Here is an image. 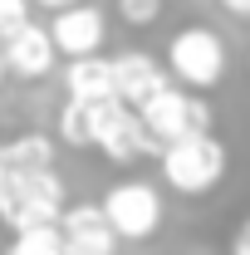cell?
Instances as JSON below:
<instances>
[{
  "label": "cell",
  "mask_w": 250,
  "mask_h": 255,
  "mask_svg": "<svg viewBox=\"0 0 250 255\" xmlns=\"http://www.w3.org/2000/svg\"><path fill=\"white\" fill-rule=\"evenodd\" d=\"M64 216V182L54 167L39 172H10V182L0 191V221L10 231H34V226H54Z\"/></svg>",
  "instance_id": "obj_1"
},
{
  "label": "cell",
  "mask_w": 250,
  "mask_h": 255,
  "mask_svg": "<svg viewBox=\"0 0 250 255\" xmlns=\"http://www.w3.org/2000/svg\"><path fill=\"white\" fill-rule=\"evenodd\" d=\"M162 177L182 196H201L226 177V142L216 132H191L162 147Z\"/></svg>",
  "instance_id": "obj_2"
},
{
  "label": "cell",
  "mask_w": 250,
  "mask_h": 255,
  "mask_svg": "<svg viewBox=\"0 0 250 255\" xmlns=\"http://www.w3.org/2000/svg\"><path fill=\"white\" fill-rule=\"evenodd\" d=\"M167 74L182 84V89H216L226 79V39L206 25H187V30L172 34L167 44Z\"/></svg>",
  "instance_id": "obj_3"
},
{
  "label": "cell",
  "mask_w": 250,
  "mask_h": 255,
  "mask_svg": "<svg viewBox=\"0 0 250 255\" xmlns=\"http://www.w3.org/2000/svg\"><path fill=\"white\" fill-rule=\"evenodd\" d=\"M142 123L157 142H177V137H191V132H211V108L196 98V89H182V84H167L157 98H147L142 108Z\"/></svg>",
  "instance_id": "obj_4"
},
{
  "label": "cell",
  "mask_w": 250,
  "mask_h": 255,
  "mask_svg": "<svg viewBox=\"0 0 250 255\" xmlns=\"http://www.w3.org/2000/svg\"><path fill=\"white\" fill-rule=\"evenodd\" d=\"M103 216L113 221V231L123 241H147V236H157V226H162V196L142 177L137 182H118V187L103 196Z\"/></svg>",
  "instance_id": "obj_5"
},
{
  "label": "cell",
  "mask_w": 250,
  "mask_h": 255,
  "mask_svg": "<svg viewBox=\"0 0 250 255\" xmlns=\"http://www.w3.org/2000/svg\"><path fill=\"white\" fill-rule=\"evenodd\" d=\"M59 236H64V255H113L118 251V231L103 216V206L94 201H79V206H64L59 216Z\"/></svg>",
  "instance_id": "obj_6"
},
{
  "label": "cell",
  "mask_w": 250,
  "mask_h": 255,
  "mask_svg": "<svg viewBox=\"0 0 250 255\" xmlns=\"http://www.w3.org/2000/svg\"><path fill=\"white\" fill-rule=\"evenodd\" d=\"M54 49L69 54V59H84V54H98V44H103V34H108V20H103V10L98 5H69V10H54Z\"/></svg>",
  "instance_id": "obj_7"
},
{
  "label": "cell",
  "mask_w": 250,
  "mask_h": 255,
  "mask_svg": "<svg viewBox=\"0 0 250 255\" xmlns=\"http://www.w3.org/2000/svg\"><path fill=\"white\" fill-rule=\"evenodd\" d=\"M167 89V69L152 59V54H137V49H127L113 59V94L123 98L127 108H142L147 98H157Z\"/></svg>",
  "instance_id": "obj_8"
},
{
  "label": "cell",
  "mask_w": 250,
  "mask_h": 255,
  "mask_svg": "<svg viewBox=\"0 0 250 255\" xmlns=\"http://www.w3.org/2000/svg\"><path fill=\"white\" fill-rule=\"evenodd\" d=\"M0 49H5V64H10L15 79H44L54 69V54H59L54 34L44 25H20L10 39H0Z\"/></svg>",
  "instance_id": "obj_9"
},
{
  "label": "cell",
  "mask_w": 250,
  "mask_h": 255,
  "mask_svg": "<svg viewBox=\"0 0 250 255\" xmlns=\"http://www.w3.org/2000/svg\"><path fill=\"white\" fill-rule=\"evenodd\" d=\"M64 89L69 98H118L113 94V59H98V54H84V59H69L64 69Z\"/></svg>",
  "instance_id": "obj_10"
},
{
  "label": "cell",
  "mask_w": 250,
  "mask_h": 255,
  "mask_svg": "<svg viewBox=\"0 0 250 255\" xmlns=\"http://www.w3.org/2000/svg\"><path fill=\"white\" fill-rule=\"evenodd\" d=\"M5 162H10V172L54 167V137H44V132H20L15 142H5Z\"/></svg>",
  "instance_id": "obj_11"
},
{
  "label": "cell",
  "mask_w": 250,
  "mask_h": 255,
  "mask_svg": "<svg viewBox=\"0 0 250 255\" xmlns=\"http://www.w3.org/2000/svg\"><path fill=\"white\" fill-rule=\"evenodd\" d=\"M5 255H64V236H59V221L54 226H34V231H15Z\"/></svg>",
  "instance_id": "obj_12"
},
{
  "label": "cell",
  "mask_w": 250,
  "mask_h": 255,
  "mask_svg": "<svg viewBox=\"0 0 250 255\" xmlns=\"http://www.w3.org/2000/svg\"><path fill=\"white\" fill-rule=\"evenodd\" d=\"M118 15H123V25H132V30H147V25H157V15H162V0H118Z\"/></svg>",
  "instance_id": "obj_13"
},
{
  "label": "cell",
  "mask_w": 250,
  "mask_h": 255,
  "mask_svg": "<svg viewBox=\"0 0 250 255\" xmlns=\"http://www.w3.org/2000/svg\"><path fill=\"white\" fill-rule=\"evenodd\" d=\"M20 25H30V0H0V39H10Z\"/></svg>",
  "instance_id": "obj_14"
},
{
  "label": "cell",
  "mask_w": 250,
  "mask_h": 255,
  "mask_svg": "<svg viewBox=\"0 0 250 255\" xmlns=\"http://www.w3.org/2000/svg\"><path fill=\"white\" fill-rule=\"evenodd\" d=\"M236 255H250V216H246V226H241V236H236Z\"/></svg>",
  "instance_id": "obj_15"
},
{
  "label": "cell",
  "mask_w": 250,
  "mask_h": 255,
  "mask_svg": "<svg viewBox=\"0 0 250 255\" xmlns=\"http://www.w3.org/2000/svg\"><path fill=\"white\" fill-rule=\"evenodd\" d=\"M231 15H241V20H250V0H221Z\"/></svg>",
  "instance_id": "obj_16"
},
{
  "label": "cell",
  "mask_w": 250,
  "mask_h": 255,
  "mask_svg": "<svg viewBox=\"0 0 250 255\" xmlns=\"http://www.w3.org/2000/svg\"><path fill=\"white\" fill-rule=\"evenodd\" d=\"M5 182H10V162H5V142H0V191H5Z\"/></svg>",
  "instance_id": "obj_17"
},
{
  "label": "cell",
  "mask_w": 250,
  "mask_h": 255,
  "mask_svg": "<svg viewBox=\"0 0 250 255\" xmlns=\"http://www.w3.org/2000/svg\"><path fill=\"white\" fill-rule=\"evenodd\" d=\"M34 5H44V10H69V5H79V0H34Z\"/></svg>",
  "instance_id": "obj_18"
},
{
  "label": "cell",
  "mask_w": 250,
  "mask_h": 255,
  "mask_svg": "<svg viewBox=\"0 0 250 255\" xmlns=\"http://www.w3.org/2000/svg\"><path fill=\"white\" fill-rule=\"evenodd\" d=\"M10 79V64H5V49H0V84Z\"/></svg>",
  "instance_id": "obj_19"
},
{
  "label": "cell",
  "mask_w": 250,
  "mask_h": 255,
  "mask_svg": "<svg viewBox=\"0 0 250 255\" xmlns=\"http://www.w3.org/2000/svg\"><path fill=\"white\" fill-rule=\"evenodd\" d=\"M246 64H250V59H246Z\"/></svg>",
  "instance_id": "obj_20"
}]
</instances>
